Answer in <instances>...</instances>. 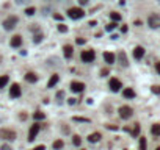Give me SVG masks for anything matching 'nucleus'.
<instances>
[{
    "label": "nucleus",
    "instance_id": "nucleus-28",
    "mask_svg": "<svg viewBox=\"0 0 160 150\" xmlns=\"http://www.w3.org/2000/svg\"><path fill=\"white\" fill-rule=\"evenodd\" d=\"M35 13H36V9L33 8V7H30V8H27V9H25V14H27V16H33Z\"/></svg>",
    "mask_w": 160,
    "mask_h": 150
},
{
    "label": "nucleus",
    "instance_id": "nucleus-10",
    "mask_svg": "<svg viewBox=\"0 0 160 150\" xmlns=\"http://www.w3.org/2000/svg\"><path fill=\"white\" fill-rule=\"evenodd\" d=\"M85 89V85L82 81H71V91L72 92H82Z\"/></svg>",
    "mask_w": 160,
    "mask_h": 150
},
{
    "label": "nucleus",
    "instance_id": "nucleus-13",
    "mask_svg": "<svg viewBox=\"0 0 160 150\" xmlns=\"http://www.w3.org/2000/svg\"><path fill=\"white\" fill-rule=\"evenodd\" d=\"M63 53H64V58H71L72 57V53H74V49H72V46H69V44H66V46L63 47Z\"/></svg>",
    "mask_w": 160,
    "mask_h": 150
},
{
    "label": "nucleus",
    "instance_id": "nucleus-39",
    "mask_svg": "<svg viewBox=\"0 0 160 150\" xmlns=\"http://www.w3.org/2000/svg\"><path fill=\"white\" fill-rule=\"evenodd\" d=\"M33 150H46V147H44V146H36Z\"/></svg>",
    "mask_w": 160,
    "mask_h": 150
},
{
    "label": "nucleus",
    "instance_id": "nucleus-11",
    "mask_svg": "<svg viewBox=\"0 0 160 150\" xmlns=\"http://www.w3.org/2000/svg\"><path fill=\"white\" fill-rule=\"evenodd\" d=\"M9 46L14 47V49L20 47V46H22V36H20V35H14L13 38H11V41H9Z\"/></svg>",
    "mask_w": 160,
    "mask_h": 150
},
{
    "label": "nucleus",
    "instance_id": "nucleus-24",
    "mask_svg": "<svg viewBox=\"0 0 160 150\" xmlns=\"http://www.w3.org/2000/svg\"><path fill=\"white\" fill-rule=\"evenodd\" d=\"M42 38H44L42 33H36V35L33 36V42H35V44H39V42L42 41Z\"/></svg>",
    "mask_w": 160,
    "mask_h": 150
},
{
    "label": "nucleus",
    "instance_id": "nucleus-26",
    "mask_svg": "<svg viewBox=\"0 0 160 150\" xmlns=\"http://www.w3.org/2000/svg\"><path fill=\"white\" fill-rule=\"evenodd\" d=\"M72 144H74V146H77V147H79L80 146V144H82V139H80V136H72Z\"/></svg>",
    "mask_w": 160,
    "mask_h": 150
},
{
    "label": "nucleus",
    "instance_id": "nucleus-43",
    "mask_svg": "<svg viewBox=\"0 0 160 150\" xmlns=\"http://www.w3.org/2000/svg\"><path fill=\"white\" fill-rule=\"evenodd\" d=\"M19 117H20V119H22V120H25V119H27V114H24V113H22V114H20V116H19Z\"/></svg>",
    "mask_w": 160,
    "mask_h": 150
},
{
    "label": "nucleus",
    "instance_id": "nucleus-5",
    "mask_svg": "<svg viewBox=\"0 0 160 150\" xmlns=\"http://www.w3.org/2000/svg\"><path fill=\"white\" fill-rule=\"evenodd\" d=\"M118 113H119V116H121L123 119H129V117H132V114H134V109H132L129 105H124V107L119 108Z\"/></svg>",
    "mask_w": 160,
    "mask_h": 150
},
{
    "label": "nucleus",
    "instance_id": "nucleus-20",
    "mask_svg": "<svg viewBox=\"0 0 160 150\" xmlns=\"http://www.w3.org/2000/svg\"><path fill=\"white\" fill-rule=\"evenodd\" d=\"M151 133L154 136H160V124H154L151 127Z\"/></svg>",
    "mask_w": 160,
    "mask_h": 150
},
{
    "label": "nucleus",
    "instance_id": "nucleus-18",
    "mask_svg": "<svg viewBox=\"0 0 160 150\" xmlns=\"http://www.w3.org/2000/svg\"><path fill=\"white\" fill-rule=\"evenodd\" d=\"M58 81H60V75H57V74L52 75V77H50V80H49V83H47V88H53Z\"/></svg>",
    "mask_w": 160,
    "mask_h": 150
},
{
    "label": "nucleus",
    "instance_id": "nucleus-2",
    "mask_svg": "<svg viewBox=\"0 0 160 150\" xmlns=\"http://www.w3.org/2000/svg\"><path fill=\"white\" fill-rule=\"evenodd\" d=\"M18 22H19V19H18V16H8L7 19L3 20V28L5 30H13L16 25H18Z\"/></svg>",
    "mask_w": 160,
    "mask_h": 150
},
{
    "label": "nucleus",
    "instance_id": "nucleus-6",
    "mask_svg": "<svg viewBox=\"0 0 160 150\" xmlns=\"http://www.w3.org/2000/svg\"><path fill=\"white\" fill-rule=\"evenodd\" d=\"M148 25H149L151 28H160V16L151 14L149 17H148Z\"/></svg>",
    "mask_w": 160,
    "mask_h": 150
},
{
    "label": "nucleus",
    "instance_id": "nucleus-29",
    "mask_svg": "<svg viewBox=\"0 0 160 150\" xmlns=\"http://www.w3.org/2000/svg\"><path fill=\"white\" fill-rule=\"evenodd\" d=\"M115 27H116V22H110V24L105 27V30L107 31H112V30H115Z\"/></svg>",
    "mask_w": 160,
    "mask_h": 150
},
{
    "label": "nucleus",
    "instance_id": "nucleus-35",
    "mask_svg": "<svg viewBox=\"0 0 160 150\" xmlns=\"http://www.w3.org/2000/svg\"><path fill=\"white\" fill-rule=\"evenodd\" d=\"M0 150H13V149H11L9 146H7V144H3V146L0 147Z\"/></svg>",
    "mask_w": 160,
    "mask_h": 150
},
{
    "label": "nucleus",
    "instance_id": "nucleus-47",
    "mask_svg": "<svg viewBox=\"0 0 160 150\" xmlns=\"http://www.w3.org/2000/svg\"><path fill=\"white\" fill-rule=\"evenodd\" d=\"M0 61H2V57H0Z\"/></svg>",
    "mask_w": 160,
    "mask_h": 150
},
{
    "label": "nucleus",
    "instance_id": "nucleus-40",
    "mask_svg": "<svg viewBox=\"0 0 160 150\" xmlns=\"http://www.w3.org/2000/svg\"><path fill=\"white\" fill-rule=\"evenodd\" d=\"M156 70L159 72V74H160V61H159V63L156 64Z\"/></svg>",
    "mask_w": 160,
    "mask_h": 150
},
{
    "label": "nucleus",
    "instance_id": "nucleus-9",
    "mask_svg": "<svg viewBox=\"0 0 160 150\" xmlns=\"http://www.w3.org/2000/svg\"><path fill=\"white\" fill-rule=\"evenodd\" d=\"M108 86H110V89H112L113 92H118L121 88H123V85H121V81H119L118 78H110Z\"/></svg>",
    "mask_w": 160,
    "mask_h": 150
},
{
    "label": "nucleus",
    "instance_id": "nucleus-25",
    "mask_svg": "<svg viewBox=\"0 0 160 150\" xmlns=\"http://www.w3.org/2000/svg\"><path fill=\"white\" fill-rule=\"evenodd\" d=\"M110 17H112L113 22H118V20H121V14L116 13V11H113V13H110Z\"/></svg>",
    "mask_w": 160,
    "mask_h": 150
},
{
    "label": "nucleus",
    "instance_id": "nucleus-3",
    "mask_svg": "<svg viewBox=\"0 0 160 150\" xmlns=\"http://www.w3.org/2000/svg\"><path fill=\"white\" fill-rule=\"evenodd\" d=\"M80 58H82L83 63H93L94 58H96V53H94V50H83L82 55H80Z\"/></svg>",
    "mask_w": 160,
    "mask_h": 150
},
{
    "label": "nucleus",
    "instance_id": "nucleus-41",
    "mask_svg": "<svg viewBox=\"0 0 160 150\" xmlns=\"http://www.w3.org/2000/svg\"><path fill=\"white\" fill-rule=\"evenodd\" d=\"M53 17L57 19V20H61V16H60V14H53Z\"/></svg>",
    "mask_w": 160,
    "mask_h": 150
},
{
    "label": "nucleus",
    "instance_id": "nucleus-14",
    "mask_svg": "<svg viewBox=\"0 0 160 150\" xmlns=\"http://www.w3.org/2000/svg\"><path fill=\"white\" fill-rule=\"evenodd\" d=\"M25 81H28V83H36V81H38V75L35 74V72H27V74H25Z\"/></svg>",
    "mask_w": 160,
    "mask_h": 150
},
{
    "label": "nucleus",
    "instance_id": "nucleus-8",
    "mask_svg": "<svg viewBox=\"0 0 160 150\" xmlns=\"http://www.w3.org/2000/svg\"><path fill=\"white\" fill-rule=\"evenodd\" d=\"M39 130H41V125H39V124H33V125L30 127V131H28V142L35 141V138H36L38 133H39Z\"/></svg>",
    "mask_w": 160,
    "mask_h": 150
},
{
    "label": "nucleus",
    "instance_id": "nucleus-45",
    "mask_svg": "<svg viewBox=\"0 0 160 150\" xmlns=\"http://www.w3.org/2000/svg\"><path fill=\"white\" fill-rule=\"evenodd\" d=\"M61 97H63V92H61V91H60V92L57 94V99H61Z\"/></svg>",
    "mask_w": 160,
    "mask_h": 150
},
{
    "label": "nucleus",
    "instance_id": "nucleus-46",
    "mask_svg": "<svg viewBox=\"0 0 160 150\" xmlns=\"http://www.w3.org/2000/svg\"><path fill=\"white\" fill-rule=\"evenodd\" d=\"M156 150H160V147H157V149H156Z\"/></svg>",
    "mask_w": 160,
    "mask_h": 150
},
{
    "label": "nucleus",
    "instance_id": "nucleus-36",
    "mask_svg": "<svg viewBox=\"0 0 160 150\" xmlns=\"http://www.w3.org/2000/svg\"><path fill=\"white\" fill-rule=\"evenodd\" d=\"M68 103H69V105H75L77 100H75V99H68Z\"/></svg>",
    "mask_w": 160,
    "mask_h": 150
},
{
    "label": "nucleus",
    "instance_id": "nucleus-27",
    "mask_svg": "<svg viewBox=\"0 0 160 150\" xmlns=\"http://www.w3.org/2000/svg\"><path fill=\"white\" fill-rule=\"evenodd\" d=\"M140 150H148L146 149V138H140Z\"/></svg>",
    "mask_w": 160,
    "mask_h": 150
},
{
    "label": "nucleus",
    "instance_id": "nucleus-1",
    "mask_svg": "<svg viewBox=\"0 0 160 150\" xmlns=\"http://www.w3.org/2000/svg\"><path fill=\"white\" fill-rule=\"evenodd\" d=\"M18 138V133L11 128H0V139L5 141H14Z\"/></svg>",
    "mask_w": 160,
    "mask_h": 150
},
{
    "label": "nucleus",
    "instance_id": "nucleus-44",
    "mask_svg": "<svg viewBox=\"0 0 160 150\" xmlns=\"http://www.w3.org/2000/svg\"><path fill=\"white\" fill-rule=\"evenodd\" d=\"M79 3H80V5H86L88 0H79Z\"/></svg>",
    "mask_w": 160,
    "mask_h": 150
},
{
    "label": "nucleus",
    "instance_id": "nucleus-42",
    "mask_svg": "<svg viewBox=\"0 0 160 150\" xmlns=\"http://www.w3.org/2000/svg\"><path fill=\"white\" fill-rule=\"evenodd\" d=\"M107 128H108V130H110V128H112V130H116L118 127H115V125H107Z\"/></svg>",
    "mask_w": 160,
    "mask_h": 150
},
{
    "label": "nucleus",
    "instance_id": "nucleus-21",
    "mask_svg": "<svg viewBox=\"0 0 160 150\" xmlns=\"http://www.w3.org/2000/svg\"><path fill=\"white\" fill-rule=\"evenodd\" d=\"M33 119L35 120H42V119H46V114H44L42 111H36V113H33Z\"/></svg>",
    "mask_w": 160,
    "mask_h": 150
},
{
    "label": "nucleus",
    "instance_id": "nucleus-23",
    "mask_svg": "<svg viewBox=\"0 0 160 150\" xmlns=\"http://www.w3.org/2000/svg\"><path fill=\"white\" fill-rule=\"evenodd\" d=\"M119 61H121V64H123V66H127V64H129V63H127V57H126L124 52L119 53Z\"/></svg>",
    "mask_w": 160,
    "mask_h": 150
},
{
    "label": "nucleus",
    "instance_id": "nucleus-17",
    "mask_svg": "<svg viewBox=\"0 0 160 150\" xmlns=\"http://www.w3.org/2000/svg\"><path fill=\"white\" fill-rule=\"evenodd\" d=\"M123 96H124L126 99H134V97H135V91L132 89V88H126V89L123 91Z\"/></svg>",
    "mask_w": 160,
    "mask_h": 150
},
{
    "label": "nucleus",
    "instance_id": "nucleus-38",
    "mask_svg": "<svg viewBox=\"0 0 160 150\" xmlns=\"http://www.w3.org/2000/svg\"><path fill=\"white\" fill-rule=\"evenodd\" d=\"M27 2H30V0H16V3H18V5H22V3H27Z\"/></svg>",
    "mask_w": 160,
    "mask_h": 150
},
{
    "label": "nucleus",
    "instance_id": "nucleus-22",
    "mask_svg": "<svg viewBox=\"0 0 160 150\" xmlns=\"http://www.w3.org/2000/svg\"><path fill=\"white\" fill-rule=\"evenodd\" d=\"M63 147H64V142L61 139H57L53 142V150H61Z\"/></svg>",
    "mask_w": 160,
    "mask_h": 150
},
{
    "label": "nucleus",
    "instance_id": "nucleus-12",
    "mask_svg": "<svg viewBox=\"0 0 160 150\" xmlns=\"http://www.w3.org/2000/svg\"><path fill=\"white\" fill-rule=\"evenodd\" d=\"M143 55H145V49H143L141 46H137V47L134 49V58H135V59H141Z\"/></svg>",
    "mask_w": 160,
    "mask_h": 150
},
{
    "label": "nucleus",
    "instance_id": "nucleus-32",
    "mask_svg": "<svg viewBox=\"0 0 160 150\" xmlns=\"http://www.w3.org/2000/svg\"><path fill=\"white\" fill-rule=\"evenodd\" d=\"M151 91H152L154 94H160V86H157V85H154V86L151 88Z\"/></svg>",
    "mask_w": 160,
    "mask_h": 150
},
{
    "label": "nucleus",
    "instance_id": "nucleus-16",
    "mask_svg": "<svg viewBox=\"0 0 160 150\" xmlns=\"http://www.w3.org/2000/svg\"><path fill=\"white\" fill-rule=\"evenodd\" d=\"M101 138H102V135L96 131V133H91V135L88 136V141H90V142H99V141H101Z\"/></svg>",
    "mask_w": 160,
    "mask_h": 150
},
{
    "label": "nucleus",
    "instance_id": "nucleus-19",
    "mask_svg": "<svg viewBox=\"0 0 160 150\" xmlns=\"http://www.w3.org/2000/svg\"><path fill=\"white\" fill-rule=\"evenodd\" d=\"M8 81H9V77H8V75H0V89L7 86Z\"/></svg>",
    "mask_w": 160,
    "mask_h": 150
},
{
    "label": "nucleus",
    "instance_id": "nucleus-31",
    "mask_svg": "<svg viewBox=\"0 0 160 150\" xmlns=\"http://www.w3.org/2000/svg\"><path fill=\"white\" fill-rule=\"evenodd\" d=\"M58 31H61V33H66V31H68V27H66L64 24H60V25H58Z\"/></svg>",
    "mask_w": 160,
    "mask_h": 150
},
{
    "label": "nucleus",
    "instance_id": "nucleus-7",
    "mask_svg": "<svg viewBox=\"0 0 160 150\" xmlns=\"http://www.w3.org/2000/svg\"><path fill=\"white\" fill-rule=\"evenodd\" d=\"M20 94H22L20 86L18 85V83H13L11 88H9V97L11 99H18V97H20Z\"/></svg>",
    "mask_w": 160,
    "mask_h": 150
},
{
    "label": "nucleus",
    "instance_id": "nucleus-33",
    "mask_svg": "<svg viewBox=\"0 0 160 150\" xmlns=\"http://www.w3.org/2000/svg\"><path fill=\"white\" fill-rule=\"evenodd\" d=\"M74 120H77V122H90V119H85V117H74Z\"/></svg>",
    "mask_w": 160,
    "mask_h": 150
},
{
    "label": "nucleus",
    "instance_id": "nucleus-34",
    "mask_svg": "<svg viewBox=\"0 0 160 150\" xmlns=\"http://www.w3.org/2000/svg\"><path fill=\"white\" fill-rule=\"evenodd\" d=\"M77 44H79V46H83V44H85V39H83V38H77V41H75Z\"/></svg>",
    "mask_w": 160,
    "mask_h": 150
},
{
    "label": "nucleus",
    "instance_id": "nucleus-15",
    "mask_svg": "<svg viewBox=\"0 0 160 150\" xmlns=\"http://www.w3.org/2000/svg\"><path fill=\"white\" fill-rule=\"evenodd\" d=\"M104 59H105L107 64H113L115 63V53H112V52H104Z\"/></svg>",
    "mask_w": 160,
    "mask_h": 150
},
{
    "label": "nucleus",
    "instance_id": "nucleus-4",
    "mask_svg": "<svg viewBox=\"0 0 160 150\" xmlns=\"http://www.w3.org/2000/svg\"><path fill=\"white\" fill-rule=\"evenodd\" d=\"M68 16L71 19H82L85 16V11L82 8H69L68 9Z\"/></svg>",
    "mask_w": 160,
    "mask_h": 150
},
{
    "label": "nucleus",
    "instance_id": "nucleus-37",
    "mask_svg": "<svg viewBox=\"0 0 160 150\" xmlns=\"http://www.w3.org/2000/svg\"><path fill=\"white\" fill-rule=\"evenodd\" d=\"M101 74H102V77L108 75V69H102V70H101Z\"/></svg>",
    "mask_w": 160,
    "mask_h": 150
},
{
    "label": "nucleus",
    "instance_id": "nucleus-30",
    "mask_svg": "<svg viewBox=\"0 0 160 150\" xmlns=\"http://www.w3.org/2000/svg\"><path fill=\"white\" fill-rule=\"evenodd\" d=\"M138 133H140V125L135 124V128L132 130V135H134V136H138Z\"/></svg>",
    "mask_w": 160,
    "mask_h": 150
}]
</instances>
